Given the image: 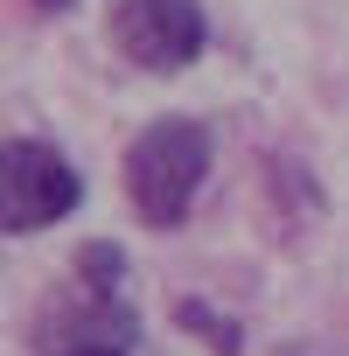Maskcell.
<instances>
[{
  "label": "cell",
  "mask_w": 349,
  "mask_h": 356,
  "mask_svg": "<svg viewBox=\"0 0 349 356\" xmlns=\"http://www.w3.org/2000/svg\"><path fill=\"white\" fill-rule=\"evenodd\" d=\"M210 161H217V147H210L203 119H154V126H140L133 147H126V203H133V217L147 231H174L196 210V196L210 182Z\"/></svg>",
  "instance_id": "cell-2"
},
{
  "label": "cell",
  "mask_w": 349,
  "mask_h": 356,
  "mask_svg": "<svg viewBox=\"0 0 349 356\" xmlns=\"http://www.w3.org/2000/svg\"><path fill=\"white\" fill-rule=\"evenodd\" d=\"M35 8H42V15H63V8H77V0H35Z\"/></svg>",
  "instance_id": "cell-6"
},
{
  "label": "cell",
  "mask_w": 349,
  "mask_h": 356,
  "mask_svg": "<svg viewBox=\"0 0 349 356\" xmlns=\"http://www.w3.org/2000/svg\"><path fill=\"white\" fill-rule=\"evenodd\" d=\"M105 29H112V49L147 77H174L210 49L203 0H112Z\"/></svg>",
  "instance_id": "cell-4"
},
{
  "label": "cell",
  "mask_w": 349,
  "mask_h": 356,
  "mask_svg": "<svg viewBox=\"0 0 349 356\" xmlns=\"http://www.w3.org/2000/svg\"><path fill=\"white\" fill-rule=\"evenodd\" d=\"M35 356H133L140 349V307L126 300V252L119 245H84L77 273L35 307L29 328Z\"/></svg>",
  "instance_id": "cell-1"
},
{
  "label": "cell",
  "mask_w": 349,
  "mask_h": 356,
  "mask_svg": "<svg viewBox=\"0 0 349 356\" xmlns=\"http://www.w3.org/2000/svg\"><path fill=\"white\" fill-rule=\"evenodd\" d=\"M182 321H189V328H196V335H210V342H217V349H224V356H231V349H238V321H217V314H210V307H203V300H182Z\"/></svg>",
  "instance_id": "cell-5"
},
{
  "label": "cell",
  "mask_w": 349,
  "mask_h": 356,
  "mask_svg": "<svg viewBox=\"0 0 349 356\" xmlns=\"http://www.w3.org/2000/svg\"><path fill=\"white\" fill-rule=\"evenodd\" d=\"M77 203H84V182L56 140H8L0 147V238L49 231Z\"/></svg>",
  "instance_id": "cell-3"
}]
</instances>
